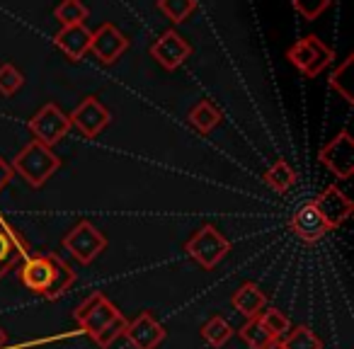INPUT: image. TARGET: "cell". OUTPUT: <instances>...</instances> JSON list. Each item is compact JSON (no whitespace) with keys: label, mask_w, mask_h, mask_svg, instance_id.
I'll return each mask as SVG.
<instances>
[{"label":"cell","mask_w":354,"mask_h":349,"mask_svg":"<svg viewBox=\"0 0 354 349\" xmlns=\"http://www.w3.org/2000/svg\"><path fill=\"white\" fill-rule=\"evenodd\" d=\"M68 122H71V126L78 129L85 138H97L100 133H102V129H107L109 122H112V112H109L97 97H85L83 102L73 109Z\"/></svg>","instance_id":"cell-9"},{"label":"cell","mask_w":354,"mask_h":349,"mask_svg":"<svg viewBox=\"0 0 354 349\" xmlns=\"http://www.w3.org/2000/svg\"><path fill=\"white\" fill-rule=\"evenodd\" d=\"M291 228L304 243H318L330 233V226L323 221L313 202H306L296 209V214L291 216Z\"/></svg>","instance_id":"cell-14"},{"label":"cell","mask_w":354,"mask_h":349,"mask_svg":"<svg viewBox=\"0 0 354 349\" xmlns=\"http://www.w3.org/2000/svg\"><path fill=\"white\" fill-rule=\"evenodd\" d=\"M352 64H354V56H347V61H344L339 68H335V73L330 75V88L335 90V93L342 95L347 102H352V88H349V70H352Z\"/></svg>","instance_id":"cell-27"},{"label":"cell","mask_w":354,"mask_h":349,"mask_svg":"<svg viewBox=\"0 0 354 349\" xmlns=\"http://www.w3.org/2000/svg\"><path fill=\"white\" fill-rule=\"evenodd\" d=\"M27 126H30L35 141L44 143V146H49V148L56 146V143H59L61 138L68 136V131H71L68 114L61 112L54 102L44 104V107L27 122Z\"/></svg>","instance_id":"cell-7"},{"label":"cell","mask_w":354,"mask_h":349,"mask_svg":"<svg viewBox=\"0 0 354 349\" xmlns=\"http://www.w3.org/2000/svg\"><path fill=\"white\" fill-rule=\"evenodd\" d=\"M221 119H223L221 112H218V109L214 107L209 100H202V102H199L197 107L189 112V124H192L199 133H209L214 126H218V124H221Z\"/></svg>","instance_id":"cell-22"},{"label":"cell","mask_w":354,"mask_h":349,"mask_svg":"<svg viewBox=\"0 0 354 349\" xmlns=\"http://www.w3.org/2000/svg\"><path fill=\"white\" fill-rule=\"evenodd\" d=\"M238 334H241V339L248 344L250 349H265L267 344L272 342V334H270V330L262 325V320H260V315L257 318H248V323L243 325L241 330H238Z\"/></svg>","instance_id":"cell-23"},{"label":"cell","mask_w":354,"mask_h":349,"mask_svg":"<svg viewBox=\"0 0 354 349\" xmlns=\"http://www.w3.org/2000/svg\"><path fill=\"white\" fill-rule=\"evenodd\" d=\"M25 85V75L15 68L12 64H3L0 66V95L12 97L17 90Z\"/></svg>","instance_id":"cell-26"},{"label":"cell","mask_w":354,"mask_h":349,"mask_svg":"<svg viewBox=\"0 0 354 349\" xmlns=\"http://www.w3.org/2000/svg\"><path fill=\"white\" fill-rule=\"evenodd\" d=\"M260 320H262V325L270 330V334L274 339H281L291 330V320L286 318L279 308H265L260 313Z\"/></svg>","instance_id":"cell-25"},{"label":"cell","mask_w":354,"mask_h":349,"mask_svg":"<svg viewBox=\"0 0 354 349\" xmlns=\"http://www.w3.org/2000/svg\"><path fill=\"white\" fill-rule=\"evenodd\" d=\"M165 334L167 330L148 310H143L141 315L129 320L127 328H124V337L131 342L133 349H158L162 339H165Z\"/></svg>","instance_id":"cell-13"},{"label":"cell","mask_w":354,"mask_h":349,"mask_svg":"<svg viewBox=\"0 0 354 349\" xmlns=\"http://www.w3.org/2000/svg\"><path fill=\"white\" fill-rule=\"evenodd\" d=\"M27 257V243L20 238V233L0 218V279L10 270H15L22 260Z\"/></svg>","instance_id":"cell-15"},{"label":"cell","mask_w":354,"mask_h":349,"mask_svg":"<svg viewBox=\"0 0 354 349\" xmlns=\"http://www.w3.org/2000/svg\"><path fill=\"white\" fill-rule=\"evenodd\" d=\"M185 252H187L199 267L214 270V267H218V262L231 252V243H228V238L223 236L216 226L204 223V226L199 228V231H194L192 238L185 243Z\"/></svg>","instance_id":"cell-4"},{"label":"cell","mask_w":354,"mask_h":349,"mask_svg":"<svg viewBox=\"0 0 354 349\" xmlns=\"http://www.w3.org/2000/svg\"><path fill=\"white\" fill-rule=\"evenodd\" d=\"M12 178H15V170H12V165L6 160V158H0V192H3V189L12 182Z\"/></svg>","instance_id":"cell-29"},{"label":"cell","mask_w":354,"mask_h":349,"mask_svg":"<svg viewBox=\"0 0 354 349\" xmlns=\"http://www.w3.org/2000/svg\"><path fill=\"white\" fill-rule=\"evenodd\" d=\"M12 170L20 175L30 187H44L49 178L61 167V158L49 146L39 141H32L12 158Z\"/></svg>","instance_id":"cell-3"},{"label":"cell","mask_w":354,"mask_h":349,"mask_svg":"<svg viewBox=\"0 0 354 349\" xmlns=\"http://www.w3.org/2000/svg\"><path fill=\"white\" fill-rule=\"evenodd\" d=\"M90 10L85 8L83 0H61L59 6L54 8V17L59 20L61 27H71V25H85Z\"/></svg>","instance_id":"cell-19"},{"label":"cell","mask_w":354,"mask_h":349,"mask_svg":"<svg viewBox=\"0 0 354 349\" xmlns=\"http://www.w3.org/2000/svg\"><path fill=\"white\" fill-rule=\"evenodd\" d=\"M265 182L274 189L277 194H286L296 185V170L286 160H277L265 172Z\"/></svg>","instance_id":"cell-18"},{"label":"cell","mask_w":354,"mask_h":349,"mask_svg":"<svg viewBox=\"0 0 354 349\" xmlns=\"http://www.w3.org/2000/svg\"><path fill=\"white\" fill-rule=\"evenodd\" d=\"M265 349H284V344H281V339H272V342L267 344Z\"/></svg>","instance_id":"cell-30"},{"label":"cell","mask_w":354,"mask_h":349,"mask_svg":"<svg viewBox=\"0 0 354 349\" xmlns=\"http://www.w3.org/2000/svg\"><path fill=\"white\" fill-rule=\"evenodd\" d=\"M320 162L333 172L337 180H349L354 172V141L347 129L337 133L330 143L320 148Z\"/></svg>","instance_id":"cell-8"},{"label":"cell","mask_w":354,"mask_h":349,"mask_svg":"<svg viewBox=\"0 0 354 349\" xmlns=\"http://www.w3.org/2000/svg\"><path fill=\"white\" fill-rule=\"evenodd\" d=\"M291 6L304 15V20H315L330 8V0H291Z\"/></svg>","instance_id":"cell-28"},{"label":"cell","mask_w":354,"mask_h":349,"mask_svg":"<svg viewBox=\"0 0 354 349\" xmlns=\"http://www.w3.org/2000/svg\"><path fill=\"white\" fill-rule=\"evenodd\" d=\"M17 267H20L17 276H20L22 286L30 289L32 294L44 296L46 301L59 299L75 284L73 267L61 260L59 255H54V252L27 255Z\"/></svg>","instance_id":"cell-1"},{"label":"cell","mask_w":354,"mask_h":349,"mask_svg":"<svg viewBox=\"0 0 354 349\" xmlns=\"http://www.w3.org/2000/svg\"><path fill=\"white\" fill-rule=\"evenodd\" d=\"M151 56L165 70H175L192 56V46H189V41L180 32L167 30L151 44Z\"/></svg>","instance_id":"cell-10"},{"label":"cell","mask_w":354,"mask_h":349,"mask_svg":"<svg viewBox=\"0 0 354 349\" xmlns=\"http://www.w3.org/2000/svg\"><path fill=\"white\" fill-rule=\"evenodd\" d=\"M313 204H315V209H318L320 216H323V221L330 226V231L342 226L354 211L352 199H349L337 185H328V187L313 199Z\"/></svg>","instance_id":"cell-12"},{"label":"cell","mask_w":354,"mask_h":349,"mask_svg":"<svg viewBox=\"0 0 354 349\" xmlns=\"http://www.w3.org/2000/svg\"><path fill=\"white\" fill-rule=\"evenodd\" d=\"M284 349H323V339L308 328V325H296L281 337Z\"/></svg>","instance_id":"cell-20"},{"label":"cell","mask_w":354,"mask_h":349,"mask_svg":"<svg viewBox=\"0 0 354 349\" xmlns=\"http://www.w3.org/2000/svg\"><path fill=\"white\" fill-rule=\"evenodd\" d=\"M6 344H8V332L3 328H0V349L6 347Z\"/></svg>","instance_id":"cell-31"},{"label":"cell","mask_w":354,"mask_h":349,"mask_svg":"<svg viewBox=\"0 0 354 349\" xmlns=\"http://www.w3.org/2000/svg\"><path fill=\"white\" fill-rule=\"evenodd\" d=\"M158 10L177 25V22H185L197 10V0H158Z\"/></svg>","instance_id":"cell-24"},{"label":"cell","mask_w":354,"mask_h":349,"mask_svg":"<svg viewBox=\"0 0 354 349\" xmlns=\"http://www.w3.org/2000/svg\"><path fill=\"white\" fill-rule=\"evenodd\" d=\"M129 49V39L112 25V22H102L97 30L90 37V51L95 54V59L104 66H112L114 61H119Z\"/></svg>","instance_id":"cell-11"},{"label":"cell","mask_w":354,"mask_h":349,"mask_svg":"<svg viewBox=\"0 0 354 349\" xmlns=\"http://www.w3.org/2000/svg\"><path fill=\"white\" fill-rule=\"evenodd\" d=\"M73 318H75V323L93 337V342L102 349L112 347L114 339L124 334V328H127V323H129L122 315V310H119L102 291H95L93 296H88V299L75 308Z\"/></svg>","instance_id":"cell-2"},{"label":"cell","mask_w":354,"mask_h":349,"mask_svg":"<svg viewBox=\"0 0 354 349\" xmlns=\"http://www.w3.org/2000/svg\"><path fill=\"white\" fill-rule=\"evenodd\" d=\"M231 303H233V308L245 315V318H257L267 305V294L257 284L245 281V284L231 296Z\"/></svg>","instance_id":"cell-17"},{"label":"cell","mask_w":354,"mask_h":349,"mask_svg":"<svg viewBox=\"0 0 354 349\" xmlns=\"http://www.w3.org/2000/svg\"><path fill=\"white\" fill-rule=\"evenodd\" d=\"M64 247L80 265H90L95 257H100L107 250V238L90 221H80L64 236Z\"/></svg>","instance_id":"cell-6"},{"label":"cell","mask_w":354,"mask_h":349,"mask_svg":"<svg viewBox=\"0 0 354 349\" xmlns=\"http://www.w3.org/2000/svg\"><path fill=\"white\" fill-rule=\"evenodd\" d=\"M286 59L291 66L301 70L306 78H315L318 73H323L330 66V61L335 59V51L328 44H323V39H318L315 35H308L304 39H299L294 46H289Z\"/></svg>","instance_id":"cell-5"},{"label":"cell","mask_w":354,"mask_h":349,"mask_svg":"<svg viewBox=\"0 0 354 349\" xmlns=\"http://www.w3.org/2000/svg\"><path fill=\"white\" fill-rule=\"evenodd\" d=\"M90 37H93V32L85 25H71L61 27V32L54 37V44L64 51L66 59L80 61L90 51Z\"/></svg>","instance_id":"cell-16"},{"label":"cell","mask_w":354,"mask_h":349,"mask_svg":"<svg viewBox=\"0 0 354 349\" xmlns=\"http://www.w3.org/2000/svg\"><path fill=\"white\" fill-rule=\"evenodd\" d=\"M233 332H236V330L231 328V323H228L223 315H214V318H209L207 323L202 325L204 342H209L212 347H216V349L223 347V344L233 337Z\"/></svg>","instance_id":"cell-21"}]
</instances>
